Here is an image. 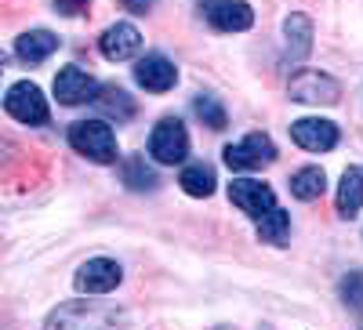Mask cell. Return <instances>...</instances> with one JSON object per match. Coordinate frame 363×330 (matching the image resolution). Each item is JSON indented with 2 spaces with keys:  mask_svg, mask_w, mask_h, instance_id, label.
Masks as SVG:
<instances>
[{
  "mask_svg": "<svg viewBox=\"0 0 363 330\" xmlns=\"http://www.w3.org/2000/svg\"><path fill=\"white\" fill-rule=\"evenodd\" d=\"M69 145L91 164H116V131L106 120H77L69 127Z\"/></svg>",
  "mask_w": 363,
  "mask_h": 330,
  "instance_id": "1",
  "label": "cell"
},
{
  "mask_svg": "<svg viewBox=\"0 0 363 330\" xmlns=\"http://www.w3.org/2000/svg\"><path fill=\"white\" fill-rule=\"evenodd\" d=\"M222 160L229 171H262L269 164H277V145H272V138L265 131H251L240 142L225 145Z\"/></svg>",
  "mask_w": 363,
  "mask_h": 330,
  "instance_id": "2",
  "label": "cell"
},
{
  "mask_svg": "<svg viewBox=\"0 0 363 330\" xmlns=\"http://www.w3.org/2000/svg\"><path fill=\"white\" fill-rule=\"evenodd\" d=\"M149 157L164 167H174L189 157V131L178 116H164L149 135Z\"/></svg>",
  "mask_w": 363,
  "mask_h": 330,
  "instance_id": "3",
  "label": "cell"
},
{
  "mask_svg": "<svg viewBox=\"0 0 363 330\" xmlns=\"http://www.w3.org/2000/svg\"><path fill=\"white\" fill-rule=\"evenodd\" d=\"M287 95L306 106H335L342 98V84L320 69H298L287 84Z\"/></svg>",
  "mask_w": 363,
  "mask_h": 330,
  "instance_id": "4",
  "label": "cell"
},
{
  "mask_svg": "<svg viewBox=\"0 0 363 330\" xmlns=\"http://www.w3.org/2000/svg\"><path fill=\"white\" fill-rule=\"evenodd\" d=\"M4 109L11 120H18V124H29V127H44L48 124V98L37 84H29V80H18L11 91L4 95Z\"/></svg>",
  "mask_w": 363,
  "mask_h": 330,
  "instance_id": "5",
  "label": "cell"
},
{
  "mask_svg": "<svg viewBox=\"0 0 363 330\" xmlns=\"http://www.w3.org/2000/svg\"><path fill=\"white\" fill-rule=\"evenodd\" d=\"M120 280H124V268H120V261H113V258H87V261L77 268L73 287H77V294L99 297V294H113V290L120 287Z\"/></svg>",
  "mask_w": 363,
  "mask_h": 330,
  "instance_id": "6",
  "label": "cell"
},
{
  "mask_svg": "<svg viewBox=\"0 0 363 330\" xmlns=\"http://www.w3.org/2000/svg\"><path fill=\"white\" fill-rule=\"evenodd\" d=\"M229 200L244 211L247 218H262L265 211H272L277 207V193H272V186L258 182V178H233L229 182Z\"/></svg>",
  "mask_w": 363,
  "mask_h": 330,
  "instance_id": "7",
  "label": "cell"
},
{
  "mask_svg": "<svg viewBox=\"0 0 363 330\" xmlns=\"http://www.w3.org/2000/svg\"><path fill=\"white\" fill-rule=\"evenodd\" d=\"M99 87L102 84L91 76L87 69L66 66V69H58V76H55V98L62 106H84V102H95Z\"/></svg>",
  "mask_w": 363,
  "mask_h": 330,
  "instance_id": "8",
  "label": "cell"
},
{
  "mask_svg": "<svg viewBox=\"0 0 363 330\" xmlns=\"http://www.w3.org/2000/svg\"><path fill=\"white\" fill-rule=\"evenodd\" d=\"M291 142L301 145L306 153H330L338 145V127L320 116H301L291 124Z\"/></svg>",
  "mask_w": 363,
  "mask_h": 330,
  "instance_id": "9",
  "label": "cell"
},
{
  "mask_svg": "<svg viewBox=\"0 0 363 330\" xmlns=\"http://www.w3.org/2000/svg\"><path fill=\"white\" fill-rule=\"evenodd\" d=\"M203 15L218 33H244V29L255 25V11L244 0H207Z\"/></svg>",
  "mask_w": 363,
  "mask_h": 330,
  "instance_id": "10",
  "label": "cell"
},
{
  "mask_svg": "<svg viewBox=\"0 0 363 330\" xmlns=\"http://www.w3.org/2000/svg\"><path fill=\"white\" fill-rule=\"evenodd\" d=\"M99 51H102V58H109V62H128V58H135L142 51L138 25L135 22H113L99 37Z\"/></svg>",
  "mask_w": 363,
  "mask_h": 330,
  "instance_id": "11",
  "label": "cell"
},
{
  "mask_svg": "<svg viewBox=\"0 0 363 330\" xmlns=\"http://www.w3.org/2000/svg\"><path fill=\"white\" fill-rule=\"evenodd\" d=\"M135 84L145 87V91H153V95H164L178 84V69L164 55H145L135 62Z\"/></svg>",
  "mask_w": 363,
  "mask_h": 330,
  "instance_id": "12",
  "label": "cell"
},
{
  "mask_svg": "<svg viewBox=\"0 0 363 330\" xmlns=\"http://www.w3.org/2000/svg\"><path fill=\"white\" fill-rule=\"evenodd\" d=\"M284 51H287V62L301 66L313 51V18L301 15V11H291L284 18Z\"/></svg>",
  "mask_w": 363,
  "mask_h": 330,
  "instance_id": "13",
  "label": "cell"
},
{
  "mask_svg": "<svg viewBox=\"0 0 363 330\" xmlns=\"http://www.w3.org/2000/svg\"><path fill=\"white\" fill-rule=\"evenodd\" d=\"M55 51H58V37L51 33V29H29V33H22L15 40V55L22 58V62H29V66L48 62Z\"/></svg>",
  "mask_w": 363,
  "mask_h": 330,
  "instance_id": "14",
  "label": "cell"
},
{
  "mask_svg": "<svg viewBox=\"0 0 363 330\" xmlns=\"http://www.w3.org/2000/svg\"><path fill=\"white\" fill-rule=\"evenodd\" d=\"M338 215L342 218H356L359 207H363V164H352L345 167L342 182H338Z\"/></svg>",
  "mask_w": 363,
  "mask_h": 330,
  "instance_id": "15",
  "label": "cell"
},
{
  "mask_svg": "<svg viewBox=\"0 0 363 330\" xmlns=\"http://www.w3.org/2000/svg\"><path fill=\"white\" fill-rule=\"evenodd\" d=\"M95 106L106 120H116V124H128V120H135V113H138L135 98L124 91V87H99Z\"/></svg>",
  "mask_w": 363,
  "mask_h": 330,
  "instance_id": "16",
  "label": "cell"
},
{
  "mask_svg": "<svg viewBox=\"0 0 363 330\" xmlns=\"http://www.w3.org/2000/svg\"><path fill=\"white\" fill-rule=\"evenodd\" d=\"M178 186H182V193H189V196H196V200H207L211 193L218 189V178H215V167L211 164H186L182 167V174H178Z\"/></svg>",
  "mask_w": 363,
  "mask_h": 330,
  "instance_id": "17",
  "label": "cell"
},
{
  "mask_svg": "<svg viewBox=\"0 0 363 330\" xmlns=\"http://www.w3.org/2000/svg\"><path fill=\"white\" fill-rule=\"evenodd\" d=\"M291 196L294 200H301V203H309V200H320L323 193H327V174H323V167H298L294 174H291Z\"/></svg>",
  "mask_w": 363,
  "mask_h": 330,
  "instance_id": "18",
  "label": "cell"
},
{
  "mask_svg": "<svg viewBox=\"0 0 363 330\" xmlns=\"http://www.w3.org/2000/svg\"><path fill=\"white\" fill-rule=\"evenodd\" d=\"M120 178H124V186L135 189V193H153L160 186L157 171L145 164V157H128L124 164H120Z\"/></svg>",
  "mask_w": 363,
  "mask_h": 330,
  "instance_id": "19",
  "label": "cell"
},
{
  "mask_svg": "<svg viewBox=\"0 0 363 330\" xmlns=\"http://www.w3.org/2000/svg\"><path fill=\"white\" fill-rule=\"evenodd\" d=\"M258 239H265V244H272V247H284L291 239V218H287V211L280 203L258 218Z\"/></svg>",
  "mask_w": 363,
  "mask_h": 330,
  "instance_id": "20",
  "label": "cell"
},
{
  "mask_svg": "<svg viewBox=\"0 0 363 330\" xmlns=\"http://www.w3.org/2000/svg\"><path fill=\"white\" fill-rule=\"evenodd\" d=\"M193 113L203 120V124L211 127V131H222L225 124H229V116H225V106L215 98V95H196L193 98Z\"/></svg>",
  "mask_w": 363,
  "mask_h": 330,
  "instance_id": "21",
  "label": "cell"
},
{
  "mask_svg": "<svg viewBox=\"0 0 363 330\" xmlns=\"http://www.w3.org/2000/svg\"><path fill=\"white\" fill-rule=\"evenodd\" d=\"M342 302L363 319V273H359V268L342 280Z\"/></svg>",
  "mask_w": 363,
  "mask_h": 330,
  "instance_id": "22",
  "label": "cell"
},
{
  "mask_svg": "<svg viewBox=\"0 0 363 330\" xmlns=\"http://www.w3.org/2000/svg\"><path fill=\"white\" fill-rule=\"evenodd\" d=\"M55 11L58 15H80V11H87V0H55Z\"/></svg>",
  "mask_w": 363,
  "mask_h": 330,
  "instance_id": "23",
  "label": "cell"
},
{
  "mask_svg": "<svg viewBox=\"0 0 363 330\" xmlns=\"http://www.w3.org/2000/svg\"><path fill=\"white\" fill-rule=\"evenodd\" d=\"M120 4H124L131 15H145V11H153L157 0H120Z\"/></svg>",
  "mask_w": 363,
  "mask_h": 330,
  "instance_id": "24",
  "label": "cell"
},
{
  "mask_svg": "<svg viewBox=\"0 0 363 330\" xmlns=\"http://www.w3.org/2000/svg\"><path fill=\"white\" fill-rule=\"evenodd\" d=\"M0 73H4V55H0Z\"/></svg>",
  "mask_w": 363,
  "mask_h": 330,
  "instance_id": "25",
  "label": "cell"
},
{
  "mask_svg": "<svg viewBox=\"0 0 363 330\" xmlns=\"http://www.w3.org/2000/svg\"><path fill=\"white\" fill-rule=\"evenodd\" d=\"M200 4H207V0H200Z\"/></svg>",
  "mask_w": 363,
  "mask_h": 330,
  "instance_id": "26",
  "label": "cell"
}]
</instances>
